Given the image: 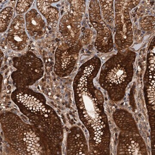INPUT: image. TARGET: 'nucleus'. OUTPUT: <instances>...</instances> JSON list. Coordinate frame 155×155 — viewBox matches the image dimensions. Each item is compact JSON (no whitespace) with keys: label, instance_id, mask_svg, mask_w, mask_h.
Segmentation results:
<instances>
[{"label":"nucleus","instance_id":"obj_1","mask_svg":"<svg viewBox=\"0 0 155 155\" xmlns=\"http://www.w3.org/2000/svg\"><path fill=\"white\" fill-rule=\"evenodd\" d=\"M136 56L135 52L129 50L119 52L101 67L100 84L111 100L117 101L124 97L126 87L133 78Z\"/></svg>","mask_w":155,"mask_h":155},{"label":"nucleus","instance_id":"obj_2","mask_svg":"<svg viewBox=\"0 0 155 155\" xmlns=\"http://www.w3.org/2000/svg\"><path fill=\"white\" fill-rule=\"evenodd\" d=\"M96 76L93 72L80 70L73 83L75 102L81 116L80 119L90 128L107 116L103 107L102 93L94 84L93 79Z\"/></svg>","mask_w":155,"mask_h":155},{"label":"nucleus","instance_id":"obj_3","mask_svg":"<svg viewBox=\"0 0 155 155\" xmlns=\"http://www.w3.org/2000/svg\"><path fill=\"white\" fill-rule=\"evenodd\" d=\"M114 117L116 124L122 130L119 137L118 154H147L144 141L132 116L127 111L121 110L115 112Z\"/></svg>","mask_w":155,"mask_h":155},{"label":"nucleus","instance_id":"obj_4","mask_svg":"<svg viewBox=\"0 0 155 155\" xmlns=\"http://www.w3.org/2000/svg\"><path fill=\"white\" fill-rule=\"evenodd\" d=\"M13 61L17 70L12 73V78L17 87L31 85L42 76V62L32 52L28 51L20 57H15Z\"/></svg>","mask_w":155,"mask_h":155},{"label":"nucleus","instance_id":"obj_5","mask_svg":"<svg viewBox=\"0 0 155 155\" xmlns=\"http://www.w3.org/2000/svg\"><path fill=\"white\" fill-rule=\"evenodd\" d=\"M140 2V1H115V41L117 46L122 49L128 48L133 44V29L129 11Z\"/></svg>","mask_w":155,"mask_h":155},{"label":"nucleus","instance_id":"obj_6","mask_svg":"<svg viewBox=\"0 0 155 155\" xmlns=\"http://www.w3.org/2000/svg\"><path fill=\"white\" fill-rule=\"evenodd\" d=\"M89 14L90 22L97 31L95 47L101 52H110L114 48L113 35L102 16L98 1H91Z\"/></svg>","mask_w":155,"mask_h":155},{"label":"nucleus","instance_id":"obj_7","mask_svg":"<svg viewBox=\"0 0 155 155\" xmlns=\"http://www.w3.org/2000/svg\"><path fill=\"white\" fill-rule=\"evenodd\" d=\"M82 44L80 39L75 44H61L56 50L54 71L60 77L69 75L72 72L78 58Z\"/></svg>","mask_w":155,"mask_h":155},{"label":"nucleus","instance_id":"obj_8","mask_svg":"<svg viewBox=\"0 0 155 155\" xmlns=\"http://www.w3.org/2000/svg\"><path fill=\"white\" fill-rule=\"evenodd\" d=\"M90 143L94 154H110V132L107 120L102 121L95 127L94 130H90Z\"/></svg>","mask_w":155,"mask_h":155},{"label":"nucleus","instance_id":"obj_9","mask_svg":"<svg viewBox=\"0 0 155 155\" xmlns=\"http://www.w3.org/2000/svg\"><path fill=\"white\" fill-rule=\"evenodd\" d=\"M24 17L19 15L15 17L8 31L7 38L10 47L16 51H20L27 47L29 37L25 30Z\"/></svg>","mask_w":155,"mask_h":155},{"label":"nucleus","instance_id":"obj_10","mask_svg":"<svg viewBox=\"0 0 155 155\" xmlns=\"http://www.w3.org/2000/svg\"><path fill=\"white\" fill-rule=\"evenodd\" d=\"M82 19L72 12L63 16L59 23V31L64 38V42L73 45L78 42L81 34Z\"/></svg>","mask_w":155,"mask_h":155},{"label":"nucleus","instance_id":"obj_11","mask_svg":"<svg viewBox=\"0 0 155 155\" xmlns=\"http://www.w3.org/2000/svg\"><path fill=\"white\" fill-rule=\"evenodd\" d=\"M144 91L147 101L153 105L155 99V40L153 39L149 48L147 65L144 76Z\"/></svg>","mask_w":155,"mask_h":155},{"label":"nucleus","instance_id":"obj_12","mask_svg":"<svg viewBox=\"0 0 155 155\" xmlns=\"http://www.w3.org/2000/svg\"><path fill=\"white\" fill-rule=\"evenodd\" d=\"M25 23L28 35L35 40L43 37L46 32L44 19L35 9H31L25 14Z\"/></svg>","mask_w":155,"mask_h":155},{"label":"nucleus","instance_id":"obj_13","mask_svg":"<svg viewBox=\"0 0 155 155\" xmlns=\"http://www.w3.org/2000/svg\"><path fill=\"white\" fill-rule=\"evenodd\" d=\"M56 1H37V7L41 14L46 19L51 27H56L60 18V13L58 8L53 6Z\"/></svg>","mask_w":155,"mask_h":155},{"label":"nucleus","instance_id":"obj_14","mask_svg":"<svg viewBox=\"0 0 155 155\" xmlns=\"http://www.w3.org/2000/svg\"><path fill=\"white\" fill-rule=\"evenodd\" d=\"M76 134H72L69 136L68 142V151H70V154H86L87 153V144L82 132L78 133L76 131Z\"/></svg>","mask_w":155,"mask_h":155},{"label":"nucleus","instance_id":"obj_15","mask_svg":"<svg viewBox=\"0 0 155 155\" xmlns=\"http://www.w3.org/2000/svg\"><path fill=\"white\" fill-rule=\"evenodd\" d=\"M99 2L103 19L110 28H113L115 21L114 1L101 0Z\"/></svg>","mask_w":155,"mask_h":155},{"label":"nucleus","instance_id":"obj_16","mask_svg":"<svg viewBox=\"0 0 155 155\" xmlns=\"http://www.w3.org/2000/svg\"><path fill=\"white\" fill-rule=\"evenodd\" d=\"M14 14V9L11 7H7L1 12V32L5 31L11 22Z\"/></svg>","mask_w":155,"mask_h":155},{"label":"nucleus","instance_id":"obj_17","mask_svg":"<svg viewBox=\"0 0 155 155\" xmlns=\"http://www.w3.org/2000/svg\"><path fill=\"white\" fill-rule=\"evenodd\" d=\"M69 2L70 3V12L82 20L86 9L85 1H69Z\"/></svg>","mask_w":155,"mask_h":155},{"label":"nucleus","instance_id":"obj_18","mask_svg":"<svg viewBox=\"0 0 155 155\" xmlns=\"http://www.w3.org/2000/svg\"><path fill=\"white\" fill-rule=\"evenodd\" d=\"M33 2V1H18L16 5V10L17 14L21 15L25 13Z\"/></svg>","mask_w":155,"mask_h":155},{"label":"nucleus","instance_id":"obj_19","mask_svg":"<svg viewBox=\"0 0 155 155\" xmlns=\"http://www.w3.org/2000/svg\"><path fill=\"white\" fill-rule=\"evenodd\" d=\"M140 25L144 30L148 31L152 29L155 25V18L153 16L144 17L140 22Z\"/></svg>","mask_w":155,"mask_h":155},{"label":"nucleus","instance_id":"obj_20","mask_svg":"<svg viewBox=\"0 0 155 155\" xmlns=\"http://www.w3.org/2000/svg\"><path fill=\"white\" fill-rule=\"evenodd\" d=\"M93 37V33L92 31L89 29H86L84 31L82 35L81 40H80L82 44L86 45L89 44L91 40Z\"/></svg>","mask_w":155,"mask_h":155}]
</instances>
